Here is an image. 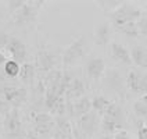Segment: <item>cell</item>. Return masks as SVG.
Wrapping results in <instances>:
<instances>
[{"label":"cell","instance_id":"6da1fadb","mask_svg":"<svg viewBox=\"0 0 147 139\" xmlns=\"http://www.w3.org/2000/svg\"><path fill=\"white\" fill-rule=\"evenodd\" d=\"M45 4H46V1H43V0L24 1V6L20 8L16 14L11 16V24L16 25V26H22V25H28L31 22H35L40 8Z\"/></svg>","mask_w":147,"mask_h":139},{"label":"cell","instance_id":"7a4b0ae2","mask_svg":"<svg viewBox=\"0 0 147 139\" xmlns=\"http://www.w3.org/2000/svg\"><path fill=\"white\" fill-rule=\"evenodd\" d=\"M142 14L143 13H142L140 8L123 1L117 10H114L113 13H110L108 17H110L111 22L118 28V26H122V25L128 24V22H136L142 17Z\"/></svg>","mask_w":147,"mask_h":139},{"label":"cell","instance_id":"3957f363","mask_svg":"<svg viewBox=\"0 0 147 139\" xmlns=\"http://www.w3.org/2000/svg\"><path fill=\"white\" fill-rule=\"evenodd\" d=\"M0 95L6 99V102L13 108H18L21 104H24L28 98V89L18 86L14 82H7L0 88Z\"/></svg>","mask_w":147,"mask_h":139},{"label":"cell","instance_id":"277c9868","mask_svg":"<svg viewBox=\"0 0 147 139\" xmlns=\"http://www.w3.org/2000/svg\"><path fill=\"white\" fill-rule=\"evenodd\" d=\"M85 43H86V39L83 36H79L64 50V53H63V66L65 68L74 66L79 58L83 57V54H85Z\"/></svg>","mask_w":147,"mask_h":139},{"label":"cell","instance_id":"5b68a950","mask_svg":"<svg viewBox=\"0 0 147 139\" xmlns=\"http://www.w3.org/2000/svg\"><path fill=\"white\" fill-rule=\"evenodd\" d=\"M32 121H33V132L36 136H43L47 135L49 132L54 130L56 121L53 120L51 114L49 113H33L32 114Z\"/></svg>","mask_w":147,"mask_h":139},{"label":"cell","instance_id":"8992f818","mask_svg":"<svg viewBox=\"0 0 147 139\" xmlns=\"http://www.w3.org/2000/svg\"><path fill=\"white\" fill-rule=\"evenodd\" d=\"M57 63V57L54 53H51L46 49H40L38 52V56H36V68L39 73L47 74L50 71L54 70V66Z\"/></svg>","mask_w":147,"mask_h":139},{"label":"cell","instance_id":"52a82bcc","mask_svg":"<svg viewBox=\"0 0 147 139\" xmlns=\"http://www.w3.org/2000/svg\"><path fill=\"white\" fill-rule=\"evenodd\" d=\"M6 50L10 53V56L13 57L14 61L20 63V64L25 63V60H26V47H25V43L21 39L10 36L7 46H6Z\"/></svg>","mask_w":147,"mask_h":139},{"label":"cell","instance_id":"ba28073f","mask_svg":"<svg viewBox=\"0 0 147 139\" xmlns=\"http://www.w3.org/2000/svg\"><path fill=\"white\" fill-rule=\"evenodd\" d=\"M104 83H106L111 90H114L115 93H118V95H121V96L125 95L126 82H125V79H123V77L121 75L119 71H117L114 68L110 70V71H107L106 78H104Z\"/></svg>","mask_w":147,"mask_h":139},{"label":"cell","instance_id":"9c48e42d","mask_svg":"<svg viewBox=\"0 0 147 139\" xmlns=\"http://www.w3.org/2000/svg\"><path fill=\"white\" fill-rule=\"evenodd\" d=\"M3 128H4V131H6V135L18 134V132L24 131V130H22L21 118H20V113H18V108H11L7 114L4 115Z\"/></svg>","mask_w":147,"mask_h":139},{"label":"cell","instance_id":"30bf717a","mask_svg":"<svg viewBox=\"0 0 147 139\" xmlns=\"http://www.w3.org/2000/svg\"><path fill=\"white\" fill-rule=\"evenodd\" d=\"M96 127H97V113L96 111H89L88 114L82 115L81 118H78L76 128L81 132H83L85 135H88L89 138L94 134Z\"/></svg>","mask_w":147,"mask_h":139},{"label":"cell","instance_id":"8fae6325","mask_svg":"<svg viewBox=\"0 0 147 139\" xmlns=\"http://www.w3.org/2000/svg\"><path fill=\"white\" fill-rule=\"evenodd\" d=\"M67 110L69 111L71 117L81 118L82 115L88 114L89 111H92V100L89 98H86V96H83V98L67 104Z\"/></svg>","mask_w":147,"mask_h":139},{"label":"cell","instance_id":"7c38bea8","mask_svg":"<svg viewBox=\"0 0 147 139\" xmlns=\"http://www.w3.org/2000/svg\"><path fill=\"white\" fill-rule=\"evenodd\" d=\"M106 71V63L101 57H92L86 63V74L92 81H98Z\"/></svg>","mask_w":147,"mask_h":139},{"label":"cell","instance_id":"4fadbf2b","mask_svg":"<svg viewBox=\"0 0 147 139\" xmlns=\"http://www.w3.org/2000/svg\"><path fill=\"white\" fill-rule=\"evenodd\" d=\"M85 89H86V86H85V83H83V81H82L81 78H74L71 85L68 86V89L65 92L67 104H69V103H72L75 100L83 98Z\"/></svg>","mask_w":147,"mask_h":139},{"label":"cell","instance_id":"5bb4252c","mask_svg":"<svg viewBox=\"0 0 147 139\" xmlns=\"http://www.w3.org/2000/svg\"><path fill=\"white\" fill-rule=\"evenodd\" d=\"M110 53H111V57L114 58L117 63H121L125 66H129L132 63L131 53L128 52V49L123 45L118 43V42H113L110 45Z\"/></svg>","mask_w":147,"mask_h":139},{"label":"cell","instance_id":"9a60e30c","mask_svg":"<svg viewBox=\"0 0 147 139\" xmlns=\"http://www.w3.org/2000/svg\"><path fill=\"white\" fill-rule=\"evenodd\" d=\"M110 35H111V28L108 22L100 24L94 29V43L98 46H104L110 41Z\"/></svg>","mask_w":147,"mask_h":139},{"label":"cell","instance_id":"2e32d148","mask_svg":"<svg viewBox=\"0 0 147 139\" xmlns=\"http://www.w3.org/2000/svg\"><path fill=\"white\" fill-rule=\"evenodd\" d=\"M125 130V125H122L121 123L115 121L110 117L103 115V121H101V131L104 135H115L117 132Z\"/></svg>","mask_w":147,"mask_h":139},{"label":"cell","instance_id":"e0dca14e","mask_svg":"<svg viewBox=\"0 0 147 139\" xmlns=\"http://www.w3.org/2000/svg\"><path fill=\"white\" fill-rule=\"evenodd\" d=\"M35 75H36V67L35 64L31 63H24L21 64V70H20V79L24 82L25 85H32L33 79H35Z\"/></svg>","mask_w":147,"mask_h":139},{"label":"cell","instance_id":"ac0fdd59","mask_svg":"<svg viewBox=\"0 0 147 139\" xmlns=\"http://www.w3.org/2000/svg\"><path fill=\"white\" fill-rule=\"evenodd\" d=\"M131 58L132 63L136 64L138 67L147 68V49L142 46H135L131 50Z\"/></svg>","mask_w":147,"mask_h":139},{"label":"cell","instance_id":"d6986e66","mask_svg":"<svg viewBox=\"0 0 147 139\" xmlns=\"http://www.w3.org/2000/svg\"><path fill=\"white\" fill-rule=\"evenodd\" d=\"M106 117H110V118H113L115 121H118V123H121L122 125H125V121H126V118H125V113H123L122 107L119 106V104H117V103H110V106L106 108V111H104V114Z\"/></svg>","mask_w":147,"mask_h":139},{"label":"cell","instance_id":"ffe728a7","mask_svg":"<svg viewBox=\"0 0 147 139\" xmlns=\"http://www.w3.org/2000/svg\"><path fill=\"white\" fill-rule=\"evenodd\" d=\"M140 75H142V73L136 71V70H132L131 73L128 74V77H126V88L132 90L133 93H139Z\"/></svg>","mask_w":147,"mask_h":139},{"label":"cell","instance_id":"44dd1931","mask_svg":"<svg viewBox=\"0 0 147 139\" xmlns=\"http://www.w3.org/2000/svg\"><path fill=\"white\" fill-rule=\"evenodd\" d=\"M117 29L122 33V35H125L126 38H139L140 36L138 21H136V22H128V24L122 25V26H118Z\"/></svg>","mask_w":147,"mask_h":139},{"label":"cell","instance_id":"7402d4cb","mask_svg":"<svg viewBox=\"0 0 147 139\" xmlns=\"http://www.w3.org/2000/svg\"><path fill=\"white\" fill-rule=\"evenodd\" d=\"M110 100L106 98V96H101V95H98V96H94V98L92 99V108L96 111V113H100V114H104V111H106V108L110 106Z\"/></svg>","mask_w":147,"mask_h":139},{"label":"cell","instance_id":"603a6c76","mask_svg":"<svg viewBox=\"0 0 147 139\" xmlns=\"http://www.w3.org/2000/svg\"><path fill=\"white\" fill-rule=\"evenodd\" d=\"M3 68H4V73H6L8 79H14V78H17V77L20 75L21 64L14 61V60L11 58V60H7V63L3 66Z\"/></svg>","mask_w":147,"mask_h":139},{"label":"cell","instance_id":"cb8c5ba5","mask_svg":"<svg viewBox=\"0 0 147 139\" xmlns=\"http://www.w3.org/2000/svg\"><path fill=\"white\" fill-rule=\"evenodd\" d=\"M122 3L123 1H118V0H100V1H97V6L101 8L104 13L110 14V13H113L114 10H117Z\"/></svg>","mask_w":147,"mask_h":139},{"label":"cell","instance_id":"d4e9b609","mask_svg":"<svg viewBox=\"0 0 147 139\" xmlns=\"http://www.w3.org/2000/svg\"><path fill=\"white\" fill-rule=\"evenodd\" d=\"M22 6H24V0H10V1H7L8 13H10L11 16L16 14L17 11L22 7Z\"/></svg>","mask_w":147,"mask_h":139},{"label":"cell","instance_id":"484cf974","mask_svg":"<svg viewBox=\"0 0 147 139\" xmlns=\"http://www.w3.org/2000/svg\"><path fill=\"white\" fill-rule=\"evenodd\" d=\"M138 26H139L140 35H147V13L142 14V17L138 20Z\"/></svg>","mask_w":147,"mask_h":139},{"label":"cell","instance_id":"4316f807","mask_svg":"<svg viewBox=\"0 0 147 139\" xmlns=\"http://www.w3.org/2000/svg\"><path fill=\"white\" fill-rule=\"evenodd\" d=\"M144 121H140L138 120V139H147V127L144 125Z\"/></svg>","mask_w":147,"mask_h":139},{"label":"cell","instance_id":"83f0119b","mask_svg":"<svg viewBox=\"0 0 147 139\" xmlns=\"http://www.w3.org/2000/svg\"><path fill=\"white\" fill-rule=\"evenodd\" d=\"M139 93H142V95H147V74H142V75H140Z\"/></svg>","mask_w":147,"mask_h":139},{"label":"cell","instance_id":"f1b7e54d","mask_svg":"<svg viewBox=\"0 0 147 139\" xmlns=\"http://www.w3.org/2000/svg\"><path fill=\"white\" fill-rule=\"evenodd\" d=\"M11 108H13V107L10 106L7 102H6V99H4L3 96H1V95H0V113H3V114L6 115L8 111L11 110Z\"/></svg>","mask_w":147,"mask_h":139},{"label":"cell","instance_id":"f546056e","mask_svg":"<svg viewBox=\"0 0 147 139\" xmlns=\"http://www.w3.org/2000/svg\"><path fill=\"white\" fill-rule=\"evenodd\" d=\"M72 135H74V139H89L88 135H85L83 132H81L75 125H72Z\"/></svg>","mask_w":147,"mask_h":139},{"label":"cell","instance_id":"4dcf8cb0","mask_svg":"<svg viewBox=\"0 0 147 139\" xmlns=\"http://www.w3.org/2000/svg\"><path fill=\"white\" fill-rule=\"evenodd\" d=\"M8 39H10V36H8L6 32H3V31H0V49H6V46H7L8 43Z\"/></svg>","mask_w":147,"mask_h":139},{"label":"cell","instance_id":"1f68e13d","mask_svg":"<svg viewBox=\"0 0 147 139\" xmlns=\"http://www.w3.org/2000/svg\"><path fill=\"white\" fill-rule=\"evenodd\" d=\"M7 82H10V79L7 78V75H6V73H4V68L0 67V88H1L3 85H6Z\"/></svg>","mask_w":147,"mask_h":139},{"label":"cell","instance_id":"d6a6232c","mask_svg":"<svg viewBox=\"0 0 147 139\" xmlns=\"http://www.w3.org/2000/svg\"><path fill=\"white\" fill-rule=\"evenodd\" d=\"M113 136H114V139H131V136H129L128 131H125V130L117 132V134H115V135H113Z\"/></svg>","mask_w":147,"mask_h":139},{"label":"cell","instance_id":"836d02e7","mask_svg":"<svg viewBox=\"0 0 147 139\" xmlns=\"http://www.w3.org/2000/svg\"><path fill=\"white\" fill-rule=\"evenodd\" d=\"M6 63H7V57H6V54H4L3 52H0V67H3Z\"/></svg>","mask_w":147,"mask_h":139},{"label":"cell","instance_id":"e575fe53","mask_svg":"<svg viewBox=\"0 0 147 139\" xmlns=\"http://www.w3.org/2000/svg\"><path fill=\"white\" fill-rule=\"evenodd\" d=\"M98 139H114L113 135H103V136H100Z\"/></svg>","mask_w":147,"mask_h":139},{"label":"cell","instance_id":"d590c367","mask_svg":"<svg viewBox=\"0 0 147 139\" xmlns=\"http://www.w3.org/2000/svg\"><path fill=\"white\" fill-rule=\"evenodd\" d=\"M140 99H142V100H143V102H144V103L147 104V95H143V96H142Z\"/></svg>","mask_w":147,"mask_h":139},{"label":"cell","instance_id":"8d00e7d4","mask_svg":"<svg viewBox=\"0 0 147 139\" xmlns=\"http://www.w3.org/2000/svg\"><path fill=\"white\" fill-rule=\"evenodd\" d=\"M3 128V120H1V117H0V130Z\"/></svg>","mask_w":147,"mask_h":139}]
</instances>
